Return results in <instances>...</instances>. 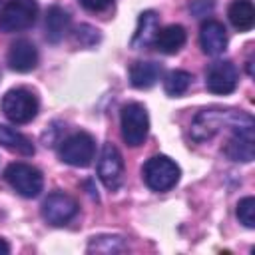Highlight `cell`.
Returning <instances> with one entry per match:
<instances>
[{"label": "cell", "instance_id": "5b68a950", "mask_svg": "<svg viewBox=\"0 0 255 255\" xmlns=\"http://www.w3.org/2000/svg\"><path fill=\"white\" fill-rule=\"evenodd\" d=\"M4 179L16 193H20L22 197H30V199L38 197L44 187L42 171L30 163H22V161L10 163L4 171Z\"/></svg>", "mask_w": 255, "mask_h": 255}, {"label": "cell", "instance_id": "44dd1931", "mask_svg": "<svg viewBox=\"0 0 255 255\" xmlns=\"http://www.w3.org/2000/svg\"><path fill=\"white\" fill-rule=\"evenodd\" d=\"M128 245L124 241V237H118V235H98V237H92L90 245H88V251H96V253H118V251H124Z\"/></svg>", "mask_w": 255, "mask_h": 255}, {"label": "cell", "instance_id": "603a6c76", "mask_svg": "<svg viewBox=\"0 0 255 255\" xmlns=\"http://www.w3.org/2000/svg\"><path fill=\"white\" fill-rule=\"evenodd\" d=\"M74 38H76V42H80L82 46H94V44L100 40V32H98L96 28L84 24V26H80V28L76 30Z\"/></svg>", "mask_w": 255, "mask_h": 255}, {"label": "cell", "instance_id": "3957f363", "mask_svg": "<svg viewBox=\"0 0 255 255\" xmlns=\"http://www.w3.org/2000/svg\"><path fill=\"white\" fill-rule=\"evenodd\" d=\"M38 98L28 88H12L2 98V112L12 124H28L38 116Z\"/></svg>", "mask_w": 255, "mask_h": 255}, {"label": "cell", "instance_id": "d4e9b609", "mask_svg": "<svg viewBox=\"0 0 255 255\" xmlns=\"http://www.w3.org/2000/svg\"><path fill=\"white\" fill-rule=\"evenodd\" d=\"M8 253H10V245L4 239H0V255H8Z\"/></svg>", "mask_w": 255, "mask_h": 255}, {"label": "cell", "instance_id": "30bf717a", "mask_svg": "<svg viewBox=\"0 0 255 255\" xmlns=\"http://www.w3.org/2000/svg\"><path fill=\"white\" fill-rule=\"evenodd\" d=\"M239 82V72L233 62L229 60H219L213 62L205 74V86L211 94L217 96H227L237 88Z\"/></svg>", "mask_w": 255, "mask_h": 255}, {"label": "cell", "instance_id": "8fae6325", "mask_svg": "<svg viewBox=\"0 0 255 255\" xmlns=\"http://www.w3.org/2000/svg\"><path fill=\"white\" fill-rule=\"evenodd\" d=\"M76 213H78L76 199L62 191L50 193L42 203V217L50 225H66L76 217Z\"/></svg>", "mask_w": 255, "mask_h": 255}, {"label": "cell", "instance_id": "d6986e66", "mask_svg": "<svg viewBox=\"0 0 255 255\" xmlns=\"http://www.w3.org/2000/svg\"><path fill=\"white\" fill-rule=\"evenodd\" d=\"M0 143L20 155H34V143L26 135L8 126H0Z\"/></svg>", "mask_w": 255, "mask_h": 255}, {"label": "cell", "instance_id": "7402d4cb", "mask_svg": "<svg viewBox=\"0 0 255 255\" xmlns=\"http://www.w3.org/2000/svg\"><path fill=\"white\" fill-rule=\"evenodd\" d=\"M237 219L247 227L253 229L255 227V197H243L237 203Z\"/></svg>", "mask_w": 255, "mask_h": 255}, {"label": "cell", "instance_id": "9a60e30c", "mask_svg": "<svg viewBox=\"0 0 255 255\" xmlns=\"http://www.w3.org/2000/svg\"><path fill=\"white\" fill-rule=\"evenodd\" d=\"M161 72H163V68H161L159 62L139 60V62L131 64V68H129V82L137 90H147L161 78Z\"/></svg>", "mask_w": 255, "mask_h": 255}, {"label": "cell", "instance_id": "8992f818", "mask_svg": "<svg viewBox=\"0 0 255 255\" xmlns=\"http://www.w3.org/2000/svg\"><path fill=\"white\" fill-rule=\"evenodd\" d=\"M38 18L36 0H10L0 12V30L6 34L30 28Z\"/></svg>", "mask_w": 255, "mask_h": 255}, {"label": "cell", "instance_id": "5bb4252c", "mask_svg": "<svg viewBox=\"0 0 255 255\" xmlns=\"http://www.w3.org/2000/svg\"><path fill=\"white\" fill-rule=\"evenodd\" d=\"M159 32V18L153 10H145L137 18V28L131 36V48L141 50L155 42V36Z\"/></svg>", "mask_w": 255, "mask_h": 255}, {"label": "cell", "instance_id": "277c9868", "mask_svg": "<svg viewBox=\"0 0 255 255\" xmlns=\"http://www.w3.org/2000/svg\"><path fill=\"white\" fill-rule=\"evenodd\" d=\"M120 126H122V137L128 145H131V147L141 145L147 137V131H149L147 110L137 102L124 106L122 116H120Z\"/></svg>", "mask_w": 255, "mask_h": 255}, {"label": "cell", "instance_id": "ac0fdd59", "mask_svg": "<svg viewBox=\"0 0 255 255\" xmlns=\"http://www.w3.org/2000/svg\"><path fill=\"white\" fill-rule=\"evenodd\" d=\"M229 22L233 24V28H237L239 32H247L253 28L255 24V8L251 0H233L229 10H227Z\"/></svg>", "mask_w": 255, "mask_h": 255}, {"label": "cell", "instance_id": "e0dca14e", "mask_svg": "<svg viewBox=\"0 0 255 255\" xmlns=\"http://www.w3.org/2000/svg\"><path fill=\"white\" fill-rule=\"evenodd\" d=\"M187 40V34H185V28L179 26V24H169L165 28H161L155 36V48L163 54H175L183 48Z\"/></svg>", "mask_w": 255, "mask_h": 255}, {"label": "cell", "instance_id": "cb8c5ba5", "mask_svg": "<svg viewBox=\"0 0 255 255\" xmlns=\"http://www.w3.org/2000/svg\"><path fill=\"white\" fill-rule=\"evenodd\" d=\"M78 2L88 12H104L114 4V0H78Z\"/></svg>", "mask_w": 255, "mask_h": 255}, {"label": "cell", "instance_id": "ffe728a7", "mask_svg": "<svg viewBox=\"0 0 255 255\" xmlns=\"http://www.w3.org/2000/svg\"><path fill=\"white\" fill-rule=\"evenodd\" d=\"M191 80H193V78H191L189 72H185V70H173V72H169V74L165 76V80H163V90H165V94L171 96V98L183 96V94L189 90Z\"/></svg>", "mask_w": 255, "mask_h": 255}, {"label": "cell", "instance_id": "2e32d148", "mask_svg": "<svg viewBox=\"0 0 255 255\" xmlns=\"http://www.w3.org/2000/svg\"><path fill=\"white\" fill-rule=\"evenodd\" d=\"M70 22H72V18H70L68 10H64L62 6H50L46 12V38H48V42H52V44L60 42L66 36V32L70 30Z\"/></svg>", "mask_w": 255, "mask_h": 255}, {"label": "cell", "instance_id": "52a82bcc", "mask_svg": "<svg viewBox=\"0 0 255 255\" xmlns=\"http://www.w3.org/2000/svg\"><path fill=\"white\" fill-rule=\"evenodd\" d=\"M60 159L74 167H88L96 155V141L90 133L78 131L60 143Z\"/></svg>", "mask_w": 255, "mask_h": 255}, {"label": "cell", "instance_id": "7c38bea8", "mask_svg": "<svg viewBox=\"0 0 255 255\" xmlns=\"http://www.w3.org/2000/svg\"><path fill=\"white\" fill-rule=\"evenodd\" d=\"M199 44L207 56H219L227 48V30L217 20H207L199 30Z\"/></svg>", "mask_w": 255, "mask_h": 255}, {"label": "cell", "instance_id": "9c48e42d", "mask_svg": "<svg viewBox=\"0 0 255 255\" xmlns=\"http://www.w3.org/2000/svg\"><path fill=\"white\" fill-rule=\"evenodd\" d=\"M98 177L112 191L120 189L124 181V157L120 149L110 141L102 145V151L98 157Z\"/></svg>", "mask_w": 255, "mask_h": 255}, {"label": "cell", "instance_id": "6da1fadb", "mask_svg": "<svg viewBox=\"0 0 255 255\" xmlns=\"http://www.w3.org/2000/svg\"><path fill=\"white\" fill-rule=\"evenodd\" d=\"M249 116L243 112H225V110H203L191 122V137L195 141H205L213 137L223 126L233 128L235 124L247 120Z\"/></svg>", "mask_w": 255, "mask_h": 255}, {"label": "cell", "instance_id": "ba28073f", "mask_svg": "<svg viewBox=\"0 0 255 255\" xmlns=\"http://www.w3.org/2000/svg\"><path fill=\"white\" fill-rule=\"evenodd\" d=\"M233 135L229 137L225 145V155L233 161L249 163L255 157V135H253V118L249 116L247 120L235 124Z\"/></svg>", "mask_w": 255, "mask_h": 255}, {"label": "cell", "instance_id": "7a4b0ae2", "mask_svg": "<svg viewBox=\"0 0 255 255\" xmlns=\"http://www.w3.org/2000/svg\"><path fill=\"white\" fill-rule=\"evenodd\" d=\"M143 181L151 191H169L181 175L179 165L167 155H153L143 163Z\"/></svg>", "mask_w": 255, "mask_h": 255}, {"label": "cell", "instance_id": "4fadbf2b", "mask_svg": "<svg viewBox=\"0 0 255 255\" xmlns=\"http://www.w3.org/2000/svg\"><path fill=\"white\" fill-rule=\"evenodd\" d=\"M8 66L14 72L26 74L38 66V50L30 40H16L8 50Z\"/></svg>", "mask_w": 255, "mask_h": 255}]
</instances>
